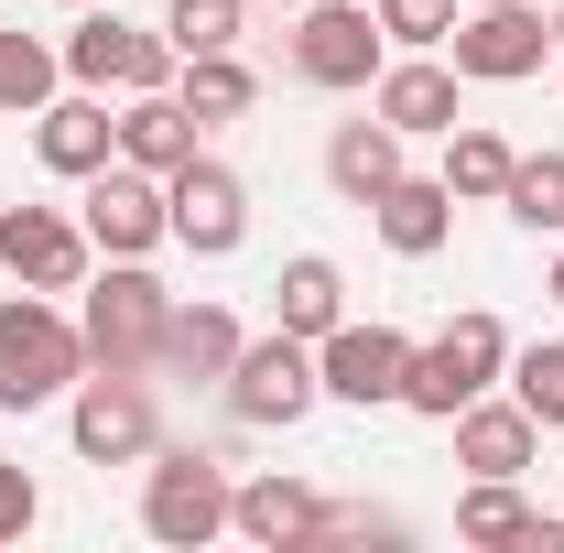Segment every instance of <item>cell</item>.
I'll return each instance as SVG.
<instances>
[{
  "instance_id": "1",
  "label": "cell",
  "mask_w": 564,
  "mask_h": 553,
  "mask_svg": "<svg viewBox=\"0 0 564 553\" xmlns=\"http://www.w3.org/2000/svg\"><path fill=\"white\" fill-rule=\"evenodd\" d=\"M76 380H87V337H76V315H55L33 282L0 304V413H44V402H66Z\"/></svg>"
},
{
  "instance_id": "2",
  "label": "cell",
  "mask_w": 564,
  "mask_h": 553,
  "mask_svg": "<svg viewBox=\"0 0 564 553\" xmlns=\"http://www.w3.org/2000/svg\"><path fill=\"white\" fill-rule=\"evenodd\" d=\"M499 369H510V326H499L489 304H467L445 337H423L413 347V369H402V413H434V423H456L478 391H489Z\"/></svg>"
},
{
  "instance_id": "3",
  "label": "cell",
  "mask_w": 564,
  "mask_h": 553,
  "mask_svg": "<svg viewBox=\"0 0 564 553\" xmlns=\"http://www.w3.org/2000/svg\"><path fill=\"white\" fill-rule=\"evenodd\" d=\"M141 532L163 553H196L228 532V456L207 445H152V478H141Z\"/></svg>"
},
{
  "instance_id": "4",
  "label": "cell",
  "mask_w": 564,
  "mask_h": 553,
  "mask_svg": "<svg viewBox=\"0 0 564 553\" xmlns=\"http://www.w3.org/2000/svg\"><path fill=\"white\" fill-rule=\"evenodd\" d=\"M163 315H174V293L141 272V261H109V272L87 282V315H76L87 369H163Z\"/></svg>"
},
{
  "instance_id": "5",
  "label": "cell",
  "mask_w": 564,
  "mask_h": 553,
  "mask_svg": "<svg viewBox=\"0 0 564 553\" xmlns=\"http://www.w3.org/2000/svg\"><path fill=\"white\" fill-rule=\"evenodd\" d=\"M282 55H293L304 87L348 98V87H369V76L391 66V33H380V11H369V0H304V11H293V33H282Z\"/></svg>"
},
{
  "instance_id": "6",
  "label": "cell",
  "mask_w": 564,
  "mask_h": 553,
  "mask_svg": "<svg viewBox=\"0 0 564 553\" xmlns=\"http://www.w3.org/2000/svg\"><path fill=\"white\" fill-rule=\"evenodd\" d=\"M66 434L87 467H131L163 445V413H152V369H87L66 391Z\"/></svg>"
},
{
  "instance_id": "7",
  "label": "cell",
  "mask_w": 564,
  "mask_h": 553,
  "mask_svg": "<svg viewBox=\"0 0 564 553\" xmlns=\"http://www.w3.org/2000/svg\"><path fill=\"white\" fill-rule=\"evenodd\" d=\"M217 391H228V413L261 423V434H272V423H304L315 402H326V380H315V337H293V326L250 337L239 358H228V380H217Z\"/></svg>"
},
{
  "instance_id": "8",
  "label": "cell",
  "mask_w": 564,
  "mask_h": 553,
  "mask_svg": "<svg viewBox=\"0 0 564 553\" xmlns=\"http://www.w3.org/2000/svg\"><path fill=\"white\" fill-rule=\"evenodd\" d=\"M174 44L163 33H141V22H120L109 0L98 11H76V33H66V76L76 87H120V98H141V87H174Z\"/></svg>"
},
{
  "instance_id": "9",
  "label": "cell",
  "mask_w": 564,
  "mask_h": 553,
  "mask_svg": "<svg viewBox=\"0 0 564 553\" xmlns=\"http://www.w3.org/2000/svg\"><path fill=\"white\" fill-rule=\"evenodd\" d=\"M445 55H456V76H478V87H521V76H543V55H554V22L521 11V0H478V11H456Z\"/></svg>"
},
{
  "instance_id": "10",
  "label": "cell",
  "mask_w": 564,
  "mask_h": 553,
  "mask_svg": "<svg viewBox=\"0 0 564 553\" xmlns=\"http://www.w3.org/2000/svg\"><path fill=\"white\" fill-rule=\"evenodd\" d=\"M402 369H413V337L402 326H326L315 337V380H326V402H358V413H380V402H402Z\"/></svg>"
},
{
  "instance_id": "11",
  "label": "cell",
  "mask_w": 564,
  "mask_h": 553,
  "mask_svg": "<svg viewBox=\"0 0 564 553\" xmlns=\"http://www.w3.org/2000/svg\"><path fill=\"white\" fill-rule=\"evenodd\" d=\"M87 239H98L109 261H152V250L174 239L163 174H141V163H98V174H87Z\"/></svg>"
},
{
  "instance_id": "12",
  "label": "cell",
  "mask_w": 564,
  "mask_h": 553,
  "mask_svg": "<svg viewBox=\"0 0 564 553\" xmlns=\"http://www.w3.org/2000/svg\"><path fill=\"white\" fill-rule=\"evenodd\" d=\"M163 207H174V250H196V261H228L250 239V185L228 163H207V152L185 174H163Z\"/></svg>"
},
{
  "instance_id": "13",
  "label": "cell",
  "mask_w": 564,
  "mask_h": 553,
  "mask_svg": "<svg viewBox=\"0 0 564 553\" xmlns=\"http://www.w3.org/2000/svg\"><path fill=\"white\" fill-rule=\"evenodd\" d=\"M87 217L66 207H0V272L11 282H33V293H76L87 282Z\"/></svg>"
},
{
  "instance_id": "14",
  "label": "cell",
  "mask_w": 564,
  "mask_h": 553,
  "mask_svg": "<svg viewBox=\"0 0 564 553\" xmlns=\"http://www.w3.org/2000/svg\"><path fill=\"white\" fill-rule=\"evenodd\" d=\"M456 87H467V76L445 66V55H402V66L369 76V109H380L402 141H445L456 120H467V109H456Z\"/></svg>"
},
{
  "instance_id": "15",
  "label": "cell",
  "mask_w": 564,
  "mask_h": 553,
  "mask_svg": "<svg viewBox=\"0 0 564 553\" xmlns=\"http://www.w3.org/2000/svg\"><path fill=\"white\" fill-rule=\"evenodd\" d=\"M33 152H44V174L87 185L98 163H120V120L98 109V87H87V98H44V109H33Z\"/></svg>"
},
{
  "instance_id": "16",
  "label": "cell",
  "mask_w": 564,
  "mask_h": 553,
  "mask_svg": "<svg viewBox=\"0 0 564 553\" xmlns=\"http://www.w3.org/2000/svg\"><path fill=\"white\" fill-rule=\"evenodd\" d=\"M369 228H380L402 261H434V250H445V228H456V196H445V174H391V185L369 196Z\"/></svg>"
},
{
  "instance_id": "17",
  "label": "cell",
  "mask_w": 564,
  "mask_h": 553,
  "mask_svg": "<svg viewBox=\"0 0 564 553\" xmlns=\"http://www.w3.org/2000/svg\"><path fill=\"white\" fill-rule=\"evenodd\" d=\"M315 510H326V499H315V488L304 478H250V488H228V532H250V543L261 553H304L315 543Z\"/></svg>"
},
{
  "instance_id": "18",
  "label": "cell",
  "mask_w": 564,
  "mask_h": 553,
  "mask_svg": "<svg viewBox=\"0 0 564 553\" xmlns=\"http://www.w3.org/2000/svg\"><path fill=\"white\" fill-rule=\"evenodd\" d=\"M196 131H207V120H196L174 87H141L131 109H120V163H141V174H185V163H196Z\"/></svg>"
},
{
  "instance_id": "19",
  "label": "cell",
  "mask_w": 564,
  "mask_h": 553,
  "mask_svg": "<svg viewBox=\"0 0 564 553\" xmlns=\"http://www.w3.org/2000/svg\"><path fill=\"white\" fill-rule=\"evenodd\" d=\"M532 445H543V423L521 413V402H489V391H478V402L456 413V467H467V478H521Z\"/></svg>"
},
{
  "instance_id": "20",
  "label": "cell",
  "mask_w": 564,
  "mask_h": 553,
  "mask_svg": "<svg viewBox=\"0 0 564 553\" xmlns=\"http://www.w3.org/2000/svg\"><path fill=\"white\" fill-rule=\"evenodd\" d=\"M272 326H293V337H326V326H348V272L326 261V250H293L272 282Z\"/></svg>"
},
{
  "instance_id": "21",
  "label": "cell",
  "mask_w": 564,
  "mask_h": 553,
  "mask_svg": "<svg viewBox=\"0 0 564 553\" xmlns=\"http://www.w3.org/2000/svg\"><path fill=\"white\" fill-rule=\"evenodd\" d=\"M391 174H402V131H391L380 109H369V120H337V141H326V185H337L348 207H369Z\"/></svg>"
},
{
  "instance_id": "22",
  "label": "cell",
  "mask_w": 564,
  "mask_h": 553,
  "mask_svg": "<svg viewBox=\"0 0 564 553\" xmlns=\"http://www.w3.org/2000/svg\"><path fill=\"white\" fill-rule=\"evenodd\" d=\"M239 315H228V304H174V315H163V369H174V380H228V358H239Z\"/></svg>"
},
{
  "instance_id": "23",
  "label": "cell",
  "mask_w": 564,
  "mask_h": 553,
  "mask_svg": "<svg viewBox=\"0 0 564 553\" xmlns=\"http://www.w3.org/2000/svg\"><path fill=\"white\" fill-rule=\"evenodd\" d=\"M510 163H521V152H510L489 120H456V131H445V196H456V207H499Z\"/></svg>"
},
{
  "instance_id": "24",
  "label": "cell",
  "mask_w": 564,
  "mask_h": 553,
  "mask_svg": "<svg viewBox=\"0 0 564 553\" xmlns=\"http://www.w3.org/2000/svg\"><path fill=\"white\" fill-rule=\"evenodd\" d=\"M55 87H66V44H44V33L0 22V109H11V120H33Z\"/></svg>"
},
{
  "instance_id": "25",
  "label": "cell",
  "mask_w": 564,
  "mask_h": 553,
  "mask_svg": "<svg viewBox=\"0 0 564 553\" xmlns=\"http://www.w3.org/2000/svg\"><path fill=\"white\" fill-rule=\"evenodd\" d=\"M174 98H185L196 120H250L261 76L239 66V44H228V55H185V66H174Z\"/></svg>"
},
{
  "instance_id": "26",
  "label": "cell",
  "mask_w": 564,
  "mask_h": 553,
  "mask_svg": "<svg viewBox=\"0 0 564 553\" xmlns=\"http://www.w3.org/2000/svg\"><path fill=\"white\" fill-rule=\"evenodd\" d=\"M521 532H532L521 478H478L467 499H456V543H521Z\"/></svg>"
},
{
  "instance_id": "27",
  "label": "cell",
  "mask_w": 564,
  "mask_h": 553,
  "mask_svg": "<svg viewBox=\"0 0 564 553\" xmlns=\"http://www.w3.org/2000/svg\"><path fill=\"white\" fill-rule=\"evenodd\" d=\"M499 207L521 217L532 239L564 228V152H521V163H510V185H499Z\"/></svg>"
},
{
  "instance_id": "28",
  "label": "cell",
  "mask_w": 564,
  "mask_h": 553,
  "mask_svg": "<svg viewBox=\"0 0 564 553\" xmlns=\"http://www.w3.org/2000/svg\"><path fill=\"white\" fill-rule=\"evenodd\" d=\"M510 402L543 423V434H564V337L554 347H510Z\"/></svg>"
},
{
  "instance_id": "29",
  "label": "cell",
  "mask_w": 564,
  "mask_h": 553,
  "mask_svg": "<svg viewBox=\"0 0 564 553\" xmlns=\"http://www.w3.org/2000/svg\"><path fill=\"white\" fill-rule=\"evenodd\" d=\"M239 22H250V0H174V11H163V44H174V55H228Z\"/></svg>"
},
{
  "instance_id": "30",
  "label": "cell",
  "mask_w": 564,
  "mask_h": 553,
  "mask_svg": "<svg viewBox=\"0 0 564 553\" xmlns=\"http://www.w3.org/2000/svg\"><path fill=\"white\" fill-rule=\"evenodd\" d=\"M369 11H380V33H391V44L434 55V44L456 33V11H467V0H369Z\"/></svg>"
},
{
  "instance_id": "31",
  "label": "cell",
  "mask_w": 564,
  "mask_h": 553,
  "mask_svg": "<svg viewBox=\"0 0 564 553\" xmlns=\"http://www.w3.org/2000/svg\"><path fill=\"white\" fill-rule=\"evenodd\" d=\"M33 521H44V488H33V467H22V456H0V543H22Z\"/></svg>"
},
{
  "instance_id": "32",
  "label": "cell",
  "mask_w": 564,
  "mask_h": 553,
  "mask_svg": "<svg viewBox=\"0 0 564 553\" xmlns=\"http://www.w3.org/2000/svg\"><path fill=\"white\" fill-rule=\"evenodd\" d=\"M315 543H402L391 510H315Z\"/></svg>"
},
{
  "instance_id": "33",
  "label": "cell",
  "mask_w": 564,
  "mask_h": 553,
  "mask_svg": "<svg viewBox=\"0 0 564 553\" xmlns=\"http://www.w3.org/2000/svg\"><path fill=\"white\" fill-rule=\"evenodd\" d=\"M543 293H554V304H564V250H554V272H543Z\"/></svg>"
},
{
  "instance_id": "34",
  "label": "cell",
  "mask_w": 564,
  "mask_h": 553,
  "mask_svg": "<svg viewBox=\"0 0 564 553\" xmlns=\"http://www.w3.org/2000/svg\"><path fill=\"white\" fill-rule=\"evenodd\" d=\"M554 55H564V11H554Z\"/></svg>"
},
{
  "instance_id": "35",
  "label": "cell",
  "mask_w": 564,
  "mask_h": 553,
  "mask_svg": "<svg viewBox=\"0 0 564 553\" xmlns=\"http://www.w3.org/2000/svg\"><path fill=\"white\" fill-rule=\"evenodd\" d=\"M66 11H98V0H66Z\"/></svg>"
},
{
  "instance_id": "36",
  "label": "cell",
  "mask_w": 564,
  "mask_h": 553,
  "mask_svg": "<svg viewBox=\"0 0 564 553\" xmlns=\"http://www.w3.org/2000/svg\"><path fill=\"white\" fill-rule=\"evenodd\" d=\"M282 11H304V0H282Z\"/></svg>"
},
{
  "instance_id": "37",
  "label": "cell",
  "mask_w": 564,
  "mask_h": 553,
  "mask_svg": "<svg viewBox=\"0 0 564 553\" xmlns=\"http://www.w3.org/2000/svg\"><path fill=\"white\" fill-rule=\"evenodd\" d=\"M467 11H478V0H467Z\"/></svg>"
}]
</instances>
